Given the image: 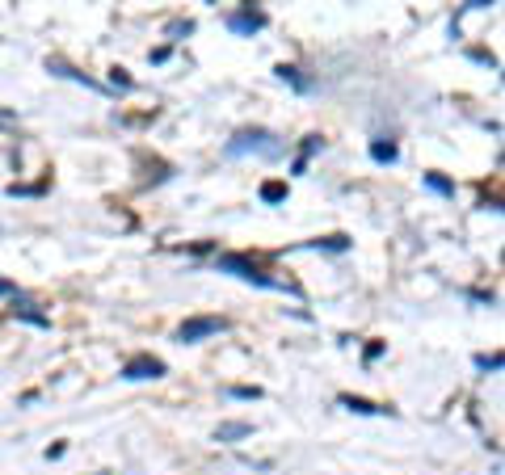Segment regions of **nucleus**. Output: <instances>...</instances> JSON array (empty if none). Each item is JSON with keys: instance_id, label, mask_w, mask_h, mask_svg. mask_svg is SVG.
Returning <instances> with one entry per match:
<instances>
[{"instance_id": "obj_7", "label": "nucleus", "mask_w": 505, "mask_h": 475, "mask_svg": "<svg viewBox=\"0 0 505 475\" xmlns=\"http://www.w3.org/2000/svg\"><path fill=\"white\" fill-rule=\"evenodd\" d=\"M337 404L350 408V413H358V417H379V413H388V408H379V404H371V400H362V396H350V392H341Z\"/></svg>"}, {"instance_id": "obj_2", "label": "nucleus", "mask_w": 505, "mask_h": 475, "mask_svg": "<svg viewBox=\"0 0 505 475\" xmlns=\"http://www.w3.org/2000/svg\"><path fill=\"white\" fill-rule=\"evenodd\" d=\"M215 265H219V274H236V278H244V282H253V286H265V290H278V286H282V282L265 278V274H261L249 257H240V253H223Z\"/></svg>"}, {"instance_id": "obj_19", "label": "nucleus", "mask_w": 505, "mask_h": 475, "mask_svg": "<svg viewBox=\"0 0 505 475\" xmlns=\"http://www.w3.org/2000/svg\"><path fill=\"white\" fill-rule=\"evenodd\" d=\"M379 354H383V341H375V345H367V362H375Z\"/></svg>"}, {"instance_id": "obj_10", "label": "nucleus", "mask_w": 505, "mask_h": 475, "mask_svg": "<svg viewBox=\"0 0 505 475\" xmlns=\"http://www.w3.org/2000/svg\"><path fill=\"white\" fill-rule=\"evenodd\" d=\"M274 72H278V80H287V84H295L299 93H308V88H312V80H303V76H299V67H291V63H278Z\"/></svg>"}, {"instance_id": "obj_20", "label": "nucleus", "mask_w": 505, "mask_h": 475, "mask_svg": "<svg viewBox=\"0 0 505 475\" xmlns=\"http://www.w3.org/2000/svg\"><path fill=\"white\" fill-rule=\"evenodd\" d=\"M4 295H17V286H13L8 278H0V299H4Z\"/></svg>"}, {"instance_id": "obj_1", "label": "nucleus", "mask_w": 505, "mask_h": 475, "mask_svg": "<svg viewBox=\"0 0 505 475\" xmlns=\"http://www.w3.org/2000/svg\"><path fill=\"white\" fill-rule=\"evenodd\" d=\"M223 152H228V156H244V152H257V156H282V143H278L270 131L253 126V131H236L232 143H228Z\"/></svg>"}, {"instance_id": "obj_17", "label": "nucleus", "mask_w": 505, "mask_h": 475, "mask_svg": "<svg viewBox=\"0 0 505 475\" xmlns=\"http://www.w3.org/2000/svg\"><path fill=\"white\" fill-rule=\"evenodd\" d=\"M110 84H114V88H131L135 80H131V76H126L122 67H114V72H110Z\"/></svg>"}, {"instance_id": "obj_14", "label": "nucleus", "mask_w": 505, "mask_h": 475, "mask_svg": "<svg viewBox=\"0 0 505 475\" xmlns=\"http://www.w3.org/2000/svg\"><path fill=\"white\" fill-rule=\"evenodd\" d=\"M261 202H270V206H274V202H287V181H265V185H261Z\"/></svg>"}, {"instance_id": "obj_16", "label": "nucleus", "mask_w": 505, "mask_h": 475, "mask_svg": "<svg viewBox=\"0 0 505 475\" xmlns=\"http://www.w3.org/2000/svg\"><path fill=\"white\" fill-rule=\"evenodd\" d=\"M228 396H236V400H261V387H228Z\"/></svg>"}, {"instance_id": "obj_12", "label": "nucleus", "mask_w": 505, "mask_h": 475, "mask_svg": "<svg viewBox=\"0 0 505 475\" xmlns=\"http://www.w3.org/2000/svg\"><path fill=\"white\" fill-rule=\"evenodd\" d=\"M8 316H13V320H29V324H38V328H51V320H46L42 312H34L29 303H21V307H13Z\"/></svg>"}, {"instance_id": "obj_6", "label": "nucleus", "mask_w": 505, "mask_h": 475, "mask_svg": "<svg viewBox=\"0 0 505 475\" xmlns=\"http://www.w3.org/2000/svg\"><path fill=\"white\" fill-rule=\"evenodd\" d=\"M46 72H55V76H67V80H80L84 88H97V93L105 88V84H97L93 76H84V72H76V67H67L63 59H46Z\"/></svg>"}, {"instance_id": "obj_18", "label": "nucleus", "mask_w": 505, "mask_h": 475, "mask_svg": "<svg viewBox=\"0 0 505 475\" xmlns=\"http://www.w3.org/2000/svg\"><path fill=\"white\" fill-rule=\"evenodd\" d=\"M476 366H480V370H501V354H493V358H489V354H480V358H476Z\"/></svg>"}, {"instance_id": "obj_8", "label": "nucleus", "mask_w": 505, "mask_h": 475, "mask_svg": "<svg viewBox=\"0 0 505 475\" xmlns=\"http://www.w3.org/2000/svg\"><path fill=\"white\" fill-rule=\"evenodd\" d=\"M240 438H253V425L249 421H228L215 429V442H240Z\"/></svg>"}, {"instance_id": "obj_11", "label": "nucleus", "mask_w": 505, "mask_h": 475, "mask_svg": "<svg viewBox=\"0 0 505 475\" xmlns=\"http://www.w3.org/2000/svg\"><path fill=\"white\" fill-rule=\"evenodd\" d=\"M426 189H434L442 198H455V181H447L442 173H426Z\"/></svg>"}, {"instance_id": "obj_15", "label": "nucleus", "mask_w": 505, "mask_h": 475, "mask_svg": "<svg viewBox=\"0 0 505 475\" xmlns=\"http://www.w3.org/2000/svg\"><path fill=\"white\" fill-rule=\"evenodd\" d=\"M308 248H329V253H346V248H350V236H324V240H312Z\"/></svg>"}, {"instance_id": "obj_4", "label": "nucleus", "mask_w": 505, "mask_h": 475, "mask_svg": "<svg viewBox=\"0 0 505 475\" xmlns=\"http://www.w3.org/2000/svg\"><path fill=\"white\" fill-rule=\"evenodd\" d=\"M164 375H169V366H164L160 358H152V354H135V358H126V366H122V379H126V383L164 379Z\"/></svg>"}, {"instance_id": "obj_13", "label": "nucleus", "mask_w": 505, "mask_h": 475, "mask_svg": "<svg viewBox=\"0 0 505 475\" xmlns=\"http://www.w3.org/2000/svg\"><path fill=\"white\" fill-rule=\"evenodd\" d=\"M320 147H324V143H320V135H308V143H303V152H299V160H295V173H303V168H308V160H312Z\"/></svg>"}, {"instance_id": "obj_9", "label": "nucleus", "mask_w": 505, "mask_h": 475, "mask_svg": "<svg viewBox=\"0 0 505 475\" xmlns=\"http://www.w3.org/2000/svg\"><path fill=\"white\" fill-rule=\"evenodd\" d=\"M371 160H375V164H396V160H400V147H396L392 139H388V143L375 139V143H371Z\"/></svg>"}, {"instance_id": "obj_5", "label": "nucleus", "mask_w": 505, "mask_h": 475, "mask_svg": "<svg viewBox=\"0 0 505 475\" xmlns=\"http://www.w3.org/2000/svg\"><path fill=\"white\" fill-rule=\"evenodd\" d=\"M228 29L240 34V38H253L257 29H265V13H257L253 4H244L240 13H228Z\"/></svg>"}, {"instance_id": "obj_3", "label": "nucleus", "mask_w": 505, "mask_h": 475, "mask_svg": "<svg viewBox=\"0 0 505 475\" xmlns=\"http://www.w3.org/2000/svg\"><path fill=\"white\" fill-rule=\"evenodd\" d=\"M228 328V320L223 316H190L185 324H177V341L181 345H198V341H206V337H215V333H223Z\"/></svg>"}]
</instances>
